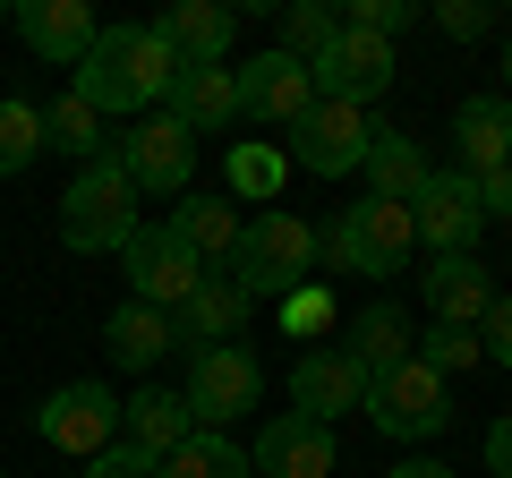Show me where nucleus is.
<instances>
[{"label":"nucleus","mask_w":512,"mask_h":478,"mask_svg":"<svg viewBox=\"0 0 512 478\" xmlns=\"http://www.w3.org/2000/svg\"><path fill=\"white\" fill-rule=\"evenodd\" d=\"M342 350L359 359L367 376H376V368H402V359H410V316L393 308V299H376V308H359V316H350Z\"/></svg>","instance_id":"obj_24"},{"label":"nucleus","mask_w":512,"mask_h":478,"mask_svg":"<svg viewBox=\"0 0 512 478\" xmlns=\"http://www.w3.org/2000/svg\"><path fill=\"white\" fill-rule=\"evenodd\" d=\"M367 419H376L384 436H436V427L453 419V402H444V376L419 368V359H402V368H376V376H367Z\"/></svg>","instance_id":"obj_9"},{"label":"nucleus","mask_w":512,"mask_h":478,"mask_svg":"<svg viewBox=\"0 0 512 478\" xmlns=\"http://www.w3.org/2000/svg\"><path fill=\"white\" fill-rule=\"evenodd\" d=\"M367 146H376V129H367L350 103H308V120L291 129V163L316 171V180H342V171H359Z\"/></svg>","instance_id":"obj_12"},{"label":"nucleus","mask_w":512,"mask_h":478,"mask_svg":"<svg viewBox=\"0 0 512 478\" xmlns=\"http://www.w3.org/2000/svg\"><path fill=\"white\" fill-rule=\"evenodd\" d=\"M410 359H419V368H436V376H461V368H478L487 350H478L470 325H436V333H427V350H410Z\"/></svg>","instance_id":"obj_31"},{"label":"nucleus","mask_w":512,"mask_h":478,"mask_svg":"<svg viewBox=\"0 0 512 478\" xmlns=\"http://www.w3.org/2000/svg\"><path fill=\"white\" fill-rule=\"evenodd\" d=\"M9 18H18V35L35 43V52L52 60V69H77V60L94 52V35H103L86 0H18Z\"/></svg>","instance_id":"obj_18"},{"label":"nucleus","mask_w":512,"mask_h":478,"mask_svg":"<svg viewBox=\"0 0 512 478\" xmlns=\"http://www.w3.org/2000/svg\"><path fill=\"white\" fill-rule=\"evenodd\" d=\"M274 188H282V154H274V146H239V154H231V197L265 205Z\"/></svg>","instance_id":"obj_32"},{"label":"nucleus","mask_w":512,"mask_h":478,"mask_svg":"<svg viewBox=\"0 0 512 478\" xmlns=\"http://www.w3.org/2000/svg\"><path fill=\"white\" fill-rule=\"evenodd\" d=\"M291 410L299 419H350V410H367V368L350 359L342 342H316L308 359L291 368Z\"/></svg>","instance_id":"obj_13"},{"label":"nucleus","mask_w":512,"mask_h":478,"mask_svg":"<svg viewBox=\"0 0 512 478\" xmlns=\"http://www.w3.org/2000/svg\"><path fill=\"white\" fill-rule=\"evenodd\" d=\"M0 478H9V470H0Z\"/></svg>","instance_id":"obj_43"},{"label":"nucleus","mask_w":512,"mask_h":478,"mask_svg":"<svg viewBox=\"0 0 512 478\" xmlns=\"http://www.w3.org/2000/svg\"><path fill=\"white\" fill-rule=\"evenodd\" d=\"M487 470H495V478H512V410L487 427Z\"/></svg>","instance_id":"obj_38"},{"label":"nucleus","mask_w":512,"mask_h":478,"mask_svg":"<svg viewBox=\"0 0 512 478\" xmlns=\"http://www.w3.org/2000/svg\"><path fill=\"white\" fill-rule=\"evenodd\" d=\"M495 308V282L478 257H436L427 265V316L436 325H478V316Z\"/></svg>","instance_id":"obj_23"},{"label":"nucleus","mask_w":512,"mask_h":478,"mask_svg":"<svg viewBox=\"0 0 512 478\" xmlns=\"http://www.w3.org/2000/svg\"><path fill=\"white\" fill-rule=\"evenodd\" d=\"M163 111L180 120L188 137L231 129V120H239V77L231 69H180V77H171V94H163Z\"/></svg>","instance_id":"obj_22"},{"label":"nucleus","mask_w":512,"mask_h":478,"mask_svg":"<svg viewBox=\"0 0 512 478\" xmlns=\"http://www.w3.org/2000/svg\"><path fill=\"white\" fill-rule=\"evenodd\" d=\"M171 77H180V60L163 52V35L154 26H103L94 35V52L77 60V103L103 120V111H154L171 94Z\"/></svg>","instance_id":"obj_1"},{"label":"nucleus","mask_w":512,"mask_h":478,"mask_svg":"<svg viewBox=\"0 0 512 478\" xmlns=\"http://www.w3.org/2000/svg\"><path fill=\"white\" fill-rule=\"evenodd\" d=\"M103 350L120 359V368L154 376V359H171V350H180V333H171L163 308H146V299H120V308L103 316Z\"/></svg>","instance_id":"obj_21"},{"label":"nucleus","mask_w":512,"mask_h":478,"mask_svg":"<svg viewBox=\"0 0 512 478\" xmlns=\"http://www.w3.org/2000/svg\"><path fill=\"white\" fill-rule=\"evenodd\" d=\"M154 470H163V478H256V470H248V453H239L231 436H205V427L180 444V453H163Z\"/></svg>","instance_id":"obj_27"},{"label":"nucleus","mask_w":512,"mask_h":478,"mask_svg":"<svg viewBox=\"0 0 512 478\" xmlns=\"http://www.w3.org/2000/svg\"><path fill=\"white\" fill-rule=\"evenodd\" d=\"M86 478H163V470H154L146 453H128V444H111V453H94V461H86Z\"/></svg>","instance_id":"obj_36"},{"label":"nucleus","mask_w":512,"mask_h":478,"mask_svg":"<svg viewBox=\"0 0 512 478\" xmlns=\"http://www.w3.org/2000/svg\"><path fill=\"white\" fill-rule=\"evenodd\" d=\"M256 393H265V368H256L239 342H214V350H188V419L205 427V436H222V427L239 419V410H256Z\"/></svg>","instance_id":"obj_5"},{"label":"nucleus","mask_w":512,"mask_h":478,"mask_svg":"<svg viewBox=\"0 0 512 478\" xmlns=\"http://www.w3.org/2000/svg\"><path fill=\"white\" fill-rule=\"evenodd\" d=\"M308 265H316V231L291 214V205H265L256 222H239V248H231V274L248 299H291L308 291Z\"/></svg>","instance_id":"obj_3"},{"label":"nucleus","mask_w":512,"mask_h":478,"mask_svg":"<svg viewBox=\"0 0 512 478\" xmlns=\"http://www.w3.org/2000/svg\"><path fill=\"white\" fill-rule=\"evenodd\" d=\"M231 77H239V111H248V120H274V129H299L308 103H316L308 69H299L291 52H256V60H239Z\"/></svg>","instance_id":"obj_16"},{"label":"nucleus","mask_w":512,"mask_h":478,"mask_svg":"<svg viewBox=\"0 0 512 478\" xmlns=\"http://www.w3.org/2000/svg\"><path fill=\"white\" fill-rule=\"evenodd\" d=\"M35 427H43V444H60V453H77V461H94V453H111L120 444V402H111L103 385H60L52 402L35 410Z\"/></svg>","instance_id":"obj_11"},{"label":"nucleus","mask_w":512,"mask_h":478,"mask_svg":"<svg viewBox=\"0 0 512 478\" xmlns=\"http://www.w3.org/2000/svg\"><path fill=\"white\" fill-rule=\"evenodd\" d=\"M333 35H342V9H325V0H291V9H282V43H274V52H291L299 69H308Z\"/></svg>","instance_id":"obj_30"},{"label":"nucleus","mask_w":512,"mask_h":478,"mask_svg":"<svg viewBox=\"0 0 512 478\" xmlns=\"http://www.w3.org/2000/svg\"><path fill=\"white\" fill-rule=\"evenodd\" d=\"M137 205H146V197L128 188V171L111 163V154H94V163H77V180L60 188V239H69L77 257H103V248L120 257L128 231L146 222Z\"/></svg>","instance_id":"obj_2"},{"label":"nucleus","mask_w":512,"mask_h":478,"mask_svg":"<svg viewBox=\"0 0 512 478\" xmlns=\"http://www.w3.org/2000/svg\"><path fill=\"white\" fill-rule=\"evenodd\" d=\"M248 470L256 478H333V427L282 410V419H265V436L248 444Z\"/></svg>","instance_id":"obj_14"},{"label":"nucleus","mask_w":512,"mask_h":478,"mask_svg":"<svg viewBox=\"0 0 512 478\" xmlns=\"http://www.w3.org/2000/svg\"><path fill=\"white\" fill-rule=\"evenodd\" d=\"M171 231L188 239V257H197V265H231V248H239V205H231V197H188L180 214H171Z\"/></svg>","instance_id":"obj_26"},{"label":"nucleus","mask_w":512,"mask_h":478,"mask_svg":"<svg viewBox=\"0 0 512 478\" xmlns=\"http://www.w3.org/2000/svg\"><path fill=\"white\" fill-rule=\"evenodd\" d=\"M453 146H461V180H487V171L512 163V103L495 94H470L453 111Z\"/></svg>","instance_id":"obj_20"},{"label":"nucleus","mask_w":512,"mask_h":478,"mask_svg":"<svg viewBox=\"0 0 512 478\" xmlns=\"http://www.w3.org/2000/svg\"><path fill=\"white\" fill-rule=\"evenodd\" d=\"M0 26H9V9H0Z\"/></svg>","instance_id":"obj_42"},{"label":"nucleus","mask_w":512,"mask_h":478,"mask_svg":"<svg viewBox=\"0 0 512 478\" xmlns=\"http://www.w3.org/2000/svg\"><path fill=\"white\" fill-rule=\"evenodd\" d=\"M393 69H402V60H393V43H376V35H333L325 52L308 60V86H316V103H350V111H367L376 103L384 86H393Z\"/></svg>","instance_id":"obj_8"},{"label":"nucleus","mask_w":512,"mask_h":478,"mask_svg":"<svg viewBox=\"0 0 512 478\" xmlns=\"http://www.w3.org/2000/svg\"><path fill=\"white\" fill-rule=\"evenodd\" d=\"M478 205H487V222H512V163L478 180Z\"/></svg>","instance_id":"obj_37"},{"label":"nucleus","mask_w":512,"mask_h":478,"mask_svg":"<svg viewBox=\"0 0 512 478\" xmlns=\"http://www.w3.org/2000/svg\"><path fill=\"white\" fill-rule=\"evenodd\" d=\"M111 163L128 171V188H137V197H180L188 171H197V137H188L171 111H146V120L111 146Z\"/></svg>","instance_id":"obj_6"},{"label":"nucleus","mask_w":512,"mask_h":478,"mask_svg":"<svg viewBox=\"0 0 512 478\" xmlns=\"http://www.w3.org/2000/svg\"><path fill=\"white\" fill-rule=\"evenodd\" d=\"M384 478H453L444 461H402V470H384Z\"/></svg>","instance_id":"obj_40"},{"label":"nucleus","mask_w":512,"mask_h":478,"mask_svg":"<svg viewBox=\"0 0 512 478\" xmlns=\"http://www.w3.org/2000/svg\"><path fill=\"white\" fill-rule=\"evenodd\" d=\"M410 231L436 248V257H470V239L487 231V205H478V180L461 171H427L419 197H410Z\"/></svg>","instance_id":"obj_10"},{"label":"nucleus","mask_w":512,"mask_h":478,"mask_svg":"<svg viewBox=\"0 0 512 478\" xmlns=\"http://www.w3.org/2000/svg\"><path fill=\"white\" fill-rule=\"evenodd\" d=\"M35 154H43V111L26 94H0V180H18Z\"/></svg>","instance_id":"obj_29"},{"label":"nucleus","mask_w":512,"mask_h":478,"mask_svg":"<svg viewBox=\"0 0 512 478\" xmlns=\"http://www.w3.org/2000/svg\"><path fill=\"white\" fill-rule=\"evenodd\" d=\"M188 436H197V419H188V402H180V393H163L154 376H146V385H137V393L120 402V444H128V453L163 461V453H180Z\"/></svg>","instance_id":"obj_19"},{"label":"nucleus","mask_w":512,"mask_h":478,"mask_svg":"<svg viewBox=\"0 0 512 478\" xmlns=\"http://www.w3.org/2000/svg\"><path fill=\"white\" fill-rule=\"evenodd\" d=\"M43 154H69V163H94V154H111V146H103V120H94L77 94H60V103L43 111Z\"/></svg>","instance_id":"obj_28"},{"label":"nucleus","mask_w":512,"mask_h":478,"mask_svg":"<svg viewBox=\"0 0 512 478\" xmlns=\"http://www.w3.org/2000/svg\"><path fill=\"white\" fill-rule=\"evenodd\" d=\"M367 197H384V205H410L419 197V180H427V154L410 146L402 129H376V146H367Z\"/></svg>","instance_id":"obj_25"},{"label":"nucleus","mask_w":512,"mask_h":478,"mask_svg":"<svg viewBox=\"0 0 512 478\" xmlns=\"http://www.w3.org/2000/svg\"><path fill=\"white\" fill-rule=\"evenodd\" d=\"M410 18H419V0H350V9H342L350 35H376V43H393Z\"/></svg>","instance_id":"obj_33"},{"label":"nucleus","mask_w":512,"mask_h":478,"mask_svg":"<svg viewBox=\"0 0 512 478\" xmlns=\"http://www.w3.org/2000/svg\"><path fill=\"white\" fill-rule=\"evenodd\" d=\"M256 299L239 291V274H222V265H205V282L171 308V333H180V350H214V342H239V325H248Z\"/></svg>","instance_id":"obj_17"},{"label":"nucleus","mask_w":512,"mask_h":478,"mask_svg":"<svg viewBox=\"0 0 512 478\" xmlns=\"http://www.w3.org/2000/svg\"><path fill=\"white\" fill-rule=\"evenodd\" d=\"M316 248H325L333 274H376V282H384V274H402V265L419 257V231H410V205L359 197L325 239H316Z\"/></svg>","instance_id":"obj_4"},{"label":"nucleus","mask_w":512,"mask_h":478,"mask_svg":"<svg viewBox=\"0 0 512 478\" xmlns=\"http://www.w3.org/2000/svg\"><path fill=\"white\" fill-rule=\"evenodd\" d=\"M120 265H128V299H146V308H163V316L205 282V265L188 257V239L171 231V222H137L128 248H120Z\"/></svg>","instance_id":"obj_7"},{"label":"nucleus","mask_w":512,"mask_h":478,"mask_svg":"<svg viewBox=\"0 0 512 478\" xmlns=\"http://www.w3.org/2000/svg\"><path fill=\"white\" fill-rule=\"evenodd\" d=\"M436 26L453 43H478V35H487V9H478V0H436Z\"/></svg>","instance_id":"obj_35"},{"label":"nucleus","mask_w":512,"mask_h":478,"mask_svg":"<svg viewBox=\"0 0 512 478\" xmlns=\"http://www.w3.org/2000/svg\"><path fill=\"white\" fill-rule=\"evenodd\" d=\"M154 35H163V52L180 69H231L239 9H222V0H171L163 18H154Z\"/></svg>","instance_id":"obj_15"},{"label":"nucleus","mask_w":512,"mask_h":478,"mask_svg":"<svg viewBox=\"0 0 512 478\" xmlns=\"http://www.w3.org/2000/svg\"><path fill=\"white\" fill-rule=\"evenodd\" d=\"M282 325H325V291H291L282 299Z\"/></svg>","instance_id":"obj_39"},{"label":"nucleus","mask_w":512,"mask_h":478,"mask_svg":"<svg viewBox=\"0 0 512 478\" xmlns=\"http://www.w3.org/2000/svg\"><path fill=\"white\" fill-rule=\"evenodd\" d=\"M504 77H512V43H504Z\"/></svg>","instance_id":"obj_41"},{"label":"nucleus","mask_w":512,"mask_h":478,"mask_svg":"<svg viewBox=\"0 0 512 478\" xmlns=\"http://www.w3.org/2000/svg\"><path fill=\"white\" fill-rule=\"evenodd\" d=\"M478 350H487L495 368H512V291H495V308L478 316Z\"/></svg>","instance_id":"obj_34"}]
</instances>
